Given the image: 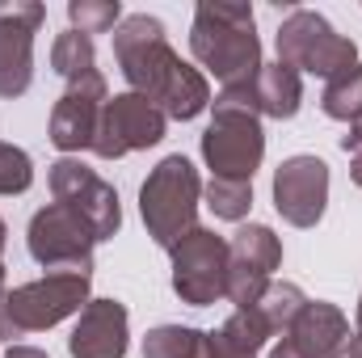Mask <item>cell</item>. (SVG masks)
Masks as SVG:
<instances>
[{"label": "cell", "mask_w": 362, "mask_h": 358, "mask_svg": "<svg viewBox=\"0 0 362 358\" xmlns=\"http://www.w3.org/2000/svg\"><path fill=\"white\" fill-rule=\"evenodd\" d=\"M0 253H4V224H0Z\"/></svg>", "instance_id": "f546056e"}, {"label": "cell", "mask_w": 362, "mask_h": 358, "mask_svg": "<svg viewBox=\"0 0 362 358\" xmlns=\"http://www.w3.org/2000/svg\"><path fill=\"white\" fill-rule=\"evenodd\" d=\"M34 181V165L21 148L0 144V194H25Z\"/></svg>", "instance_id": "d4e9b609"}, {"label": "cell", "mask_w": 362, "mask_h": 358, "mask_svg": "<svg viewBox=\"0 0 362 358\" xmlns=\"http://www.w3.org/2000/svg\"><path fill=\"white\" fill-rule=\"evenodd\" d=\"M51 190H55V202L72 207L93 232L97 241H110L122 224V207H118V194L110 181H101L89 165L64 156L59 165H51Z\"/></svg>", "instance_id": "8fae6325"}, {"label": "cell", "mask_w": 362, "mask_h": 358, "mask_svg": "<svg viewBox=\"0 0 362 358\" xmlns=\"http://www.w3.org/2000/svg\"><path fill=\"white\" fill-rule=\"evenodd\" d=\"M341 358H362V329L358 333H350V342H346V354Z\"/></svg>", "instance_id": "4316f807"}, {"label": "cell", "mask_w": 362, "mask_h": 358, "mask_svg": "<svg viewBox=\"0 0 362 358\" xmlns=\"http://www.w3.org/2000/svg\"><path fill=\"white\" fill-rule=\"evenodd\" d=\"M198 198H202V181H198V169L185 156H165L148 173L144 190H139V211H144V224H148L156 245L173 249L194 228Z\"/></svg>", "instance_id": "3957f363"}, {"label": "cell", "mask_w": 362, "mask_h": 358, "mask_svg": "<svg viewBox=\"0 0 362 358\" xmlns=\"http://www.w3.org/2000/svg\"><path fill=\"white\" fill-rule=\"evenodd\" d=\"M278 64L333 81L337 72L358 64V47L346 34H337L320 13L291 8V17L278 25Z\"/></svg>", "instance_id": "8992f818"}, {"label": "cell", "mask_w": 362, "mask_h": 358, "mask_svg": "<svg viewBox=\"0 0 362 358\" xmlns=\"http://www.w3.org/2000/svg\"><path fill=\"white\" fill-rule=\"evenodd\" d=\"M105 101H110V93H105L101 72H89V76L72 81V85L64 89V97L55 101V110H51V144H55L59 152L93 148Z\"/></svg>", "instance_id": "5bb4252c"}, {"label": "cell", "mask_w": 362, "mask_h": 358, "mask_svg": "<svg viewBox=\"0 0 362 358\" xmlns=\"http://www.w3.org/2000/svg\"><path fill=\"white\" fill-rule=\"evenodd\" d=\"M219 97L228 101H240L249 105L253 114H270V118H295L299 101H303V81L295 68L286 64H262L257 81L253 85H240V89H223Z\"/></svg>", "instance_id": "e0dca14e"}, {"label": "cell", "mask_w": 362, "mask_h": 358, "mask_svg": "<svg viewBox=\"0 0 362 358\" xmlns=\"http://www.w3.org/2000/svg\"><path fill=\"white\" fill-rule=\"evenodd\" d=\"M206 207L219 215V219H245L249 215V207H253V185L249 181H219L211 178L206 185Z\"/></svg>", "instance_id": "603a6c76"}, {"label": "cell", "mask_w": 362, "mask_h": 358, "mask_svg": "<svg viewBox=\"0 0 362 358\" xmlns=\"http://www.w3.org/2000/svg\"><path fill=\"white\" fill-rule=\"evenodd\" d=\"M358 329H362V299H358Z\"/></svg>", "instance_id": "4dcf8cb0"}, {"label": "cell", "mask_w": 362, "mask_h": 358, "mask_svg": "<svg viewBox=\"0 0 362 358\" xmlns=\"http://www.w3.org/2000/svg\"><path fill=\"white\" fill-rule=\"evenodd\" d=\"M25 245H30V258H34L38 266H47V270H81V274H89L97 232H93L72 207L51 202V207H42V211L30 219V236H25Z\"/></svg>", "instance_id": "ba28073f"}, {"label": "cell", "mask_w": 362, "mask_h": 358, "mask_svg": "<svg viewBox=\"0 0 362 358\" xmlns=\"http://www.w3.org/2000/svg\"><path fill=\"white\" fill-rule=\"evenodd\" d=\"M329 202V165L320 156H291L274 173V207L286 224L312 228L320 224Z\"/></svg>", "instance_id": "4fadbf2b"}, {"label": "cell", "mask_w": 362, "mask_h": 358, "mask_svg": "<svg viewBox=\"0 0 362 358\" xmlns=\"http://www.w3.org/2000/svg\"><path fill=\"white\" fill-rule=\"evenodd\" d=\"M4 358H47V354H42V350H34V346H13Z\"/></svg>", "instance_id": "83f0119b"}, {"label": "cell", "mask_w": 362, "mask_h": 358, "mask_svg": "<svg viewBox=\"0 0 362 358\" xmlns=\"http://www.w3.org/2000/svg\"><path fill=\"white\" fill-rule=\"evenodd\" d=\"M72 358H122L127 354V308L118 299H89L72 337Z\"/></svg>", "instance_id": "2e32d148"}, {"label": "cell", "mask_w": 362, "mask_h": 358, "mask_svg": "<svg viewBox=\"0 0 362 358\" xmlns=\"http://www.w3.org/2000/svg\"><path fill=\"white\" fill-rule=\"evenodd\" d=\"M144 358H211V350H206V333L185 325H160L148 333Z\"/></svg>", "instance_id": "d6986e66"}, {"label": "cell", "mask_w": 362, "mask_h": 358, "mask_svg": "<svg viewBox=\"0 0 362 358\" xmlns=\"http://www.w3.org/2000/svg\"><path fill=\"white\" fill-rule=\"evenodd\" d=\"M266 337H274L266 316L257 308H236L215 333H206V350L211 358H257Z\"/></svg>", "instance_id": "ac0fdd59"}, {"label": "cell", "mask_w": 362, "mask_h": 358, "mask_svg": "<svg viewBox=\"0 0 362 358\" xmlns=\"http://www.w3.org/2000/svg\"><path fill=\"white\" fill-rule=\"evenodd\" d=\"M320 105H325V114L337 118V122H362V64L337 72V76L325 85Z\"/></svg>", "instance_id": "ffe728a7"}, {"label": "cell", "mask_w": 362, "mask_h": 358, "mask_svg": "<svg viewBox=\"0 0 362 358\" xmlns=\"http://www.w3.org/2000/svg\"><path fill=\"white\" fill-rule=\"evenodd\" d=\"M165 114L139 97V93H118L114 101H105L101 110V122H97V139H93V152L101 161H118L127 152H139V148H152L165 139Z\"/></svg>", "instance_id": "9c48e42d"}, {"label": "cell", "mask_w": 362, "mask_h": 358, "mask_svg": "<svg viewBox=\"0 0 362 358\" xmlns=\"http://www.w3.org/2000/svg\"><path fill=\"white\" fill-rule=\"evenodd\" d=\"M47 8L34 0H0V97H21L34 81V34Z\"/></svg>", "instance_id": "7c38bea8"}, {"label": "cell", "mask_w": 362, "mask_h": 358, "mask_svg": "<svg viewBox=\"0 0 362 358\" xmlns=\"http://www.w3.org/2000/svg\"><path fill=\"white\" fill-rule=\"evenodd\" d=\"M303 304H308V295H303L295 282H270L266 295L257 299V312L266 316L270 333H286V329L295 325V316L303 312Z\"/></svg>", "instance_id": "7402d4cb"}, {"label": "cell", "mask_w": 362, "mask_h": 358, "mask_svg": "<svg viewBox=\"0 0 362 358\" xmlns=\"http://www.w3.org/2000/svg\"><path fill=\"white\" fill-rule=\"evenodd\" d=\"M173 253V291L181 304L206 308L219 295H228V241L211 228H189Z\"/></svg>", "instance_id": "52a82bcc"}, {"label": "cell", "mask_w": 362, "mask_h": 358, "mask_svg": "<svg viewBox=\"0 0 362 358\" xmlns=\"http://www.w3.org/2000/svg\"><path fill=\"white\" fill-rule=\"evenodd\" d=\"M189 51L206 72H215L223 89L253 85L262 72V42L253 30V8L202 0L189 25Z\"/></svg>", "instance_id": "7a4b0ae2"}, {"label": "cell", "mask_w": 362, "mask_h": 358, "mask_svg": "<svg viewBox=\"0 0 362 358\" xmlns=\"http://www.w3.org/2000/svg\"><path fill=\"white\" fill-rule=\"evenodd\" d=\"M0 337H4V329H0Z\"/></svg>", "instance_id": "1f68e13d"}, {"label": "cell", "mask_w": 362, "mask_h": 358, "mask_svg": "<svg viewBox=\"0 0 362 358\" xmlns=\"http://www.w3.org/2000/svg\"><path fill=\"white\" fill-rule=\"evenodd\" d=\"M341 148L350 152V161H354V165H350V173H354V181L362 185V122H354V127H350V135L341 139Z\"/></svg>", "instance_id": "484cf974"}, {"label": "cell", "mask_w": 362, "mask_h": 358, "mask_svg": "<svg viewBox=\"0 0 362 358\" xmlns=\"http://www.w3.org/2000/svg\"><path fill=\"white\" fill-rule=\"evenodd\" d=\"M85 304H89V274H81V270H51L47 278L8 291L0 329H4V337L38 333V329L59 325L72 312H85Z\"/></svg>", "instance_id": "277c9868"}, {"label": "cell", "mask_w": 362, "mask_h": 358, "mask_svg": "<svg viewBox=\"0 0 362 358\" xmlns=\"http://www.w3.org/2000/svg\"><path fill=\"white\" fill-rule=\"evenodd\" d=\"M68 21L81 34H105V30H118L122 8H118V0H72L68 4Z\"/></svg>", "instance_id": "cb8c5ba5"}, {"label": "cell", "mask_w": 362, "mask_h": 358, "mask_svg": "<svg viewBox=\"0 0 362 358\" xmlns=\"http://www.w3.org/2000/svg\"><path fill=\"white\" fill-rule=\"evenodd\" d=\"M114 55L131 93L148 97L165 118H198L211 105V85L198 68L181 64V55L165 42V25L148 13L122 17L114 30Z\"/></svg>", "instance_id": "6da1fadb"}, {"label": "cell", "mask_w": 362, "mask_h": 358, "mask_svg": "<svg viewBox=\"0 0 362 358\" xmlns=\"http://www.w3.org/2000/svg\"><path fill=\"white\" fill-rule=\"evenodd\" d=\"M350 342V321L341 308L308 299L295 325L282 333V342L270 350V358H341Z\"/></svg>", "instance_id": "9a60e30c"}, {"label": "cell", "mask_w": 362, "mask_h": 358, "mask_svg": "<svg viewBox=\"0 0 362 358\" xmlns=\"http://www.w3.org/2000/svg\"><path fill=\"white\" fill-rule=\"evenodd\" d=\"M202 156L219 181H253L266 156V135L257 114L240 101L215 97V118L202 135Z\"/></svg>", "instance_id": "5b68a950"}, {"label": "cell", "mask_w": 362, "mask_h": 358, "mask_svg": "<svg viewBox=\"0 0 362 358\" xmlns=\"http://www.w3.org/2000/svg\"><path fill=\"white\" fill-rule=\"evenodd\" d=\"M93 64H97V55H93V38L89 34H81V30H64V34L55 38V47H51V68H55L68 85L81 81V76H89V72H97Z\"/></svg>", "instance_id": "44dd1931"}, {"label": "cell", "mask_w": 362, "mask_h": 358, "mask_svg": "<svg viewBox=\"0 0 362 358\" xmlns=\"http://www.w3.org/2000/svg\"><path fill=\"white\" fill-rule=\"evenodd\" d=\"M4 299H8V287H4V266H0V316H4Z\"/></svg>", "instance_id": "f1b7e54d"}, {"label": "cell", "mask_w": 362, "mask_h": 358, "mask_svg": "<svg viewBox=\"0 0 362 358\" xmlns=\"http://www.w3.org/2000/svg\"><path fill=\"white\" fill-rule=\"evenodd\" d=\"M282 266V241L266 224H249L228 241V299L236 308H257L270 287V274Z\"/></svg>", "instance_id": "30bf717a"}]
</instances>
